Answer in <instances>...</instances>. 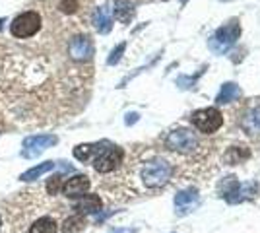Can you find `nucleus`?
Listing matches in <instances>:
<instances>
[{"label": "nucleus", "instance_id": "nucleus-23", "mask_svg": "<svg viewBox=\"0 0 260 233\" xmlns=\"http://www.w3.org/2000/svg\"><path fill=\"white\" fill-rule=\"evenodd\" d=\"M124 49H126V43H120V45H116L115 49L111 51V55H109V58H107V64H116L118 60H120V57H122V53H124Z\"/></svg>", "mask_w": 260, "mask_h": 233}, {"label": "nucleus", "instance_id": "nucleus-16", "mask_svg": "<svg viewBox=\"0 0 260 233\" xmlns=\"http://www.w3.org/2000/svg\"><path fill=\"white\" fill-rule=\"evenodd\" d=\"M239 97H241V87L237 86V84H233V82H227V84H223L221 89H219V93H217V97H216V103L217 105H223V103L237 101Z\"/></svg>", "mask_w": 260, "mask_h": 233}, {"label": "nucleus", "instance_id": "nucleus-11", "mask_svg": "<svg viewBox=\"0 0 260 233\" xmlns=\"http://www.w3.org/2000/svg\"><path fill=\"white\" fill-rule=\"evenodd\" d=\"M89 187H91L89 177H86V175H74L62 185V192L68 198H80V196H84L89 190Z\"/></svg>", "mask_w": 260, "mask_h": 233}, {"label": "nucleus", "instance_id": "nucleus-7", "mask_svg": "<svg viewBox=\"0 0 260 233\" xmlns=\"http://www.w3.org/2000/svg\"><path fill=\"white\" fill-rule=\"evenodd\" d=\"M192 125L196 127V131L202 134H214L216 131L221 129L223 125V115L217 107H206V109H198L190 115Z\"/></svg>", "mask_w": 260, "mask_h": 233}, {"label": "nucleus", "instance_id": "nucleus-18", "mask_svg": "<svg viewBox=\"0 0 260 233\" xmlns=\"http://www.w3.org/2000/svg\"><path fill=\"white\" fill-rule=\"evenodd\" d=\"M55 169V163L53 161H45V163H41V165H35V167H31V169H28L26 173H22V181H35V179H39L41 175L49 173V171H53Z\"/></svg>", "mask_w": 260, "mask_h": 233}, {"label": "nucleus", "instance_id": "nucleus-28", "mask_svg": "<svg viewBox=\"0 0 260 233\" xmlns=\"http://www.w3.org/2000/svg\"><path fill=\"white\" fill-rule=\"evenodd\" d=\"M0 225H2V218H0Z\"/></svg>", "mask_w": 260, "mask_h": 233}, {"label": "nucleus", "instance_id": "nucleus-15", "mask_svg": "<svg viewBox=\"0 0 260 233\" xmlns=\"http://www.w3.org/2000/svg\"><path fill=\"white\" fill-rule=\"evenodd\" d=\"M134 2L132 0H115L113 2V16L122 24H130V20L134 18Z\"/></svg>", "mask_w": 260, "mask_h": 233}, {"label": "nucleus", "instance_id": "nucleus-21", "mask_svg": "<svg viewBox=\"0 0 260 233\" xmlns=\"http://www.w3.org/2000/svg\"><path fill=\"white\" fill-rule=\"evenodd\" d=\"M248 156H250V152L246 150L245 146H231L229 152H227V156H225V160L229 161L231 165H235V163H241V161L248 160Z\"/></svg>", "mask_w": 260, "mask_h": 233}, {"label": "nucleus", "instance_id": "nucleus-19", "mask_svg": "<svg viewBox=\"0 0 260 233\" xmlns=\"http://www.w3.org/2000/svg\"><path fill=\"white\" fill-rule=\"evenodd\" d=\"M86 225V219L82 214H74L62 221V233H80Z\"/></svg>", "mask_w": 260, "mask_h": 233}, {"label": "nucleus", "instance_id": "nucleus-27", "mask_svg": "<svg viewBox=\"0 0 260 233\" xmlns=\"http://www.w3.org/2000/svg\"><path fill=\"white\" fill-rule=\"evenodd\" d=\"M221 2H229V0H221Z\"/></svg>", "mask_w": 260, "mask_h": 233}, {"label": "nucleus", "instance_id": "nucleus-13", "mask_svg": "<svg viewBox=\"0 0 260 233\" xmlns=\"http://www.w3.org/2000/svg\"><path fill=\"white\" fill-rule=\"evenodd\" d=\"M239 125L248 136H260V105L248 109L245 115L241 117Z\"/></svg>", "mask_w": 260, "mask_h": 233}, {"label": "nucleus", "instance_id": "nucleus-26", "mask_svg": "<svg viewBox=\"0 0 260 233\" xmlns=\"http://www.w3.org/2000/svg\"><path fill=\"white\" fill-rule=\"evenodd\" d=\"M2 22H4V20H0V29H2Z\"/></svg>", "mask_w": 260, "mask_h": 233}, {"label": "nucleus", "instance_id": "nucleus-2", "mask_svg": "<svg viewBox=\"0 0 260 233\" xmlns=\"http://www.w3.org/2000/svg\"><path fill=\"white\" fill-rule=\"evenodd\" d=\"M173 175V165L165 160H152L142 167V183L148 189H159L169 183Z\"/></svg>", "mask_w": 260, "mask_h": 233}, {"label": "nucleus", "instance_id": "nucleus-20", "mask_svg": "<svg viewBox=\"0 0 260 233\" xmlns=\"http://www.w3.org/2000/svg\"><path fill=\"white\" fill-rule=\"evenodd\" d=\"M101 144H80L74 148V158L80 161H89L93 160V156L97 154Z\"/></svg>", "mask_w": 260, "mask_h": 233}, {"label": "nucleus", "instance_id": "nucleus-22", "mask_svg": "<svg viewBox=\"0 0 260 233\" xmlns=\"http://www.w3.org/2000/svg\"><path fill=\"white\" fill-rule=\"evenodd\" d=\"M62 179H64V177L60 173L53 175L51 179H47V192H49V194H58V192L62 190V185H64Z\"/></svg>", "mask_w": 260, "mask_h": 233}, {"label": "nucleus", "instance_id": "nucleus-8", "mask_svg": "<svg viewBox=\"0 0 260 233\" xmlns=\"http://www.w3.org/2000/svg\"><path fill=\"white\" fill-rule=\"evenodd\" d=\"M165 146L173 152H179V154H190V152L196 150L198 138L192 131L177 129V131H171L165 136Z\"/></svg>", "mask_w": 260, "mask_h": 233}, {"label": "nucleus", "instance_id": "nucleus-6", "mask_svg": "<svg viewBox=\"0 0 260 233\" xmlns=\"http://www.w3.org/2000/svg\"><path fill=\"white\" fill-rule=\"evenodd\" d=\"M239 37H241V24L237 20H231L229 24L217 28L216 33L210 37V49L214 53H217V55H221L229 47H233V45L237 43Z\"/></svg>", "mask_w": 260, "mask_h": 233}, {"label": "nucleus", "instance_id": "nucleus-25", "mask_svg": "<svg viewBox=\"0 0 260 233\" xmlns=\"http://www.w3.org/2000/svg\"><path fill=\"white\" fill-rule=\"evenodd\" d=\"M136 119H138V115H136V113L128 115V117H126V125H132V123H136Z\"/></svg>", "mask_w": 260, "mask_h": 233}, {"label": "nucleus", "instance_id": "nucleus-14", "mask_svg": "<svg viewBox=\"0 0 260 233\" xmlns=\"http://www.w3.org/2000/svg\"><path fill=\"white\" fill-rule=\"evenodd\" d=\"M78 214H97L101 210V198L97 194H84L76 202Z\"/></svg>", "mask_w": 260, "mask_h": 233}, {"label": "nucleus", "instance_id": "nucleus-5", "mask_svg": "<svg viewBox=\"0 0 260 233\" xmlns=\"http://www.w3.org/2000/svg\"><path fill=\"white\" fill-rule=\"evenodd\" d=\"M124 160V152L118 146H109L101 142L97 154L93 156V169L97 173H111Z\"/></svg>", "mask_w": 260, "mask_h": 233}, {"label": "nucleus", "instance_id": "nucleus-17", "mask_svg": "<svg viewBox=\"0 0 260 233\" xmlns=\"http://www.w3.org/2000/svg\"><path fill=\"white\" fill-rule=\"evenodd\" d=\"M29 233H58V225L51 216H43L33 221V225L29 227Z\"/></svg>", "mask_w": 260, "mask_h": 233}, {"label": "nucleus", "instance_id": "nucleus-1", "mask_svg": "<svg viewBox=\"0 0 260 233\" xmlns=\"http://www.w3.org/2000/svg\"><path fill=\"white\" fill-rule=\"evenodd\" d=\"M43 28V16L39 14L35 8L29 6L22 14H18L10 24V33L20 41H31L35 39Z\"/></svg>", "mask_w": 260, "mask_h": 233}, {"label": "nucleus", "instance_id": "nucleus-3", "mask_svg": "<svg viewBox=\"0 0 260 233\" xmlns=\"http://www.w3.org/2000/svg\"><path fill=\"white\" fill-rule=\"evenodd\" d=\"M93 53H95V47L87 33L70 35V39L66 41V57L76 64H89Z\"/></svg>", "mask_w": 260, "mask_h": 233}, {"label": "nucleus", "instance_id": "nucleus-4", "mask_svg": "<svg viewBox=\"0 0 260 233\" xmlns=\"http://www.w3.org/2000/svg\"><path fill=\"white\" fill-rule=\"evenodd\" d=\"M258 192L256 183H239L235 177H227L221 183V196L229 204L243 202L246 198H254Z\"/></svg>", "mask_w": 260, "mask_h": 233}, {"label": "nucleus", "instance_id": "nucleus-12", "mask_svg": "<svg viewBox=\"0 0 260 233\" xmlns=\"http://www.w3.org/2000/svg\"><path fill=\"white\" fill-rule=\"evenodd\" d=\"M91 24L99 33H109L113 28V6L103 4L99 8H95L91 14Z\"/></svg>", "mask_w": 260, "mask_h": 233}, {"label": "nucleus", "instance_id": "nucleus-24", "mask_svg": "<svg viewBox=\"0 0 260 233\" xmlns=\"http://www.w3.org/2000/svg\"><path fill=\"white\" fill-rule=\"evenodd\" d=\"M109 233H136V229H124V227H120V229H113V231Z\"/></svg>", "mask_w": 260, "mask_h": 233}, {"label": "nucleus", "instance_id": "nucleus-10", "mask_svg": "<svg viewBox=\"0 0 260 233\" xmlns=\"http://www.w3.org/2000/svg\"><path fill=\"white\" fill-rule=\"evenodd\" d=\"M198 206H200V196H198V192L194 189H187L177 192V196H175V212L179 216H188Z\"/></svg>", "mask_w": 260, "mask_h": 233}, {"label": "nucleus", "instance_id": "nucleus-9", "mask_svg": "<svg viewBox=\"0 0 260 233\" xmlns=\"http://www.w3.org/2000/svg\"><path fill=\"white\" fill-rule=\"evenodd\" d=\"M58 142V138L55 134H37V136H28L26 140H24V152H22V156L24 158H37L43 150L47 148H51V146H55Z\"/></svg>", "mask_w": 260, "mask_h": 233}]
</instances>
